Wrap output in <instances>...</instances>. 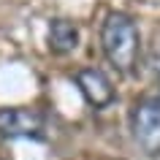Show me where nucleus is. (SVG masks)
Returning a JSON list of instances; mask_svg holds the SVG:
<instances>
[{"mask_svg":"<svg viewBox=\"0 0 160 160\" xmlns=\"http://www.w3.org/2000/svg\"><path fill=\"white\" fill-rule=\"evenodd\" d=\"M101 46L106 60L119 73H133L141 57V35H138L133 17H128L122 11H111L101 25Z\"/></svg>","mask_w":160,"mask_h":160,"instance_id":"1","label":"nucleus"},{"mask_svg":"<svg viewBox=\"0 0 160 160\" xmlns=\"http://www.w3.org/2000/svg\"><path fill=\"white\" fill-rule=\"evenodd\" d=\"M130 133L147 158H160V95H144L133 103Z\"/></svg>","mask_w":160,"mask_h":160,"instance_id":"2","label":"nucleus"},{"mask_svg":"<svg viewBox=\"0 0 160 160\" xmlns=\"http://www.w3.org/2000/svg\"><path fill=\"white\" fill-rule=\"evenodd\" d=\"M0 136L3 138H43V114L25 106L0 109Z\"/></svg>","mask_w":160,"mask_h":160,"instance_id":"3","label":"nucleus"},{"mask_svg":"<svg viewBox=\"0 0 160 160\" xmlns=\"http://www.w3.org/2000/svg\"><path fill=\"white\" fill-rule=\"evenodd\" d=\"M76 87H79V92L84 95V101L92 106V109H106L109 103H114L117 92H114V87H111L109 76L98 71V68H79L76 71Z\"/></svg>","mask_w":160,"mask_h":160,"instance_id":"4","label":"nucleus"},{"mask_svg":"<svg viewBox=\"0 0 160 160\" xmlns=\"http://www.w3.org/2000/svg\"><path fill=\"white\" fill-rule=\"evenodd\" d=\"M79 46V27L71 19H52L49 25V49L54 54H71Z\"/></svg>","mask_w":160,"mask_h":160,"instance_id":"5","label":"nucleus"},{"mask_svg":"<svg viewBox=\"0 0 160 160\" xmlns=\"http://www.w3.org/2000/svg\"><path fill=\"white\" fill-rule=\"evenodd\" d=\"M152 71H155V79H158V84H160V60H158V54H155V65H152Z\"/></svg>","mask_w":160,"mask_h":160,"instance_id":"6","label":"nucleus"}]
</instances>
